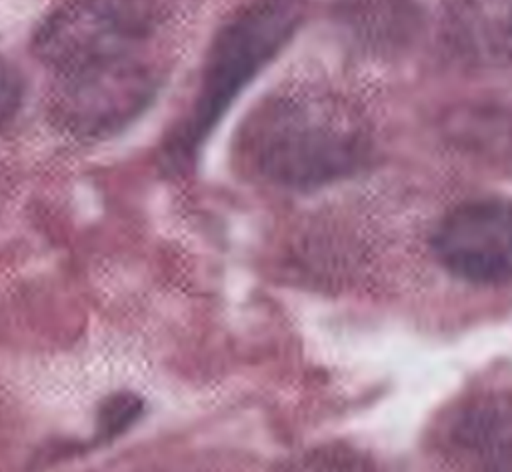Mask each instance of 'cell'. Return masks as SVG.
Instances as JSON below:
<instances>
[{
	"mask_svg": "<svg viewBox=\"0 0 512 472\" xmlns=\"http://www.w3.org/2000/svg\"><path fill=\"white\" fill-rule=\"evenodd\" d=\"M160 28V6L140 2L66 4L42 22L34 48L64 128L102 138L148 108L162 82Z\"/></svg>",
	"mask_w": 512,
	"mask_h": 472,
	"instance_id": "cell-1",
	"label": "cell"
},
{
	"mask_svg": "<svg viewBox=\"0 0 512 472\" xmlns=\"http://www.w3.org/2000/svg\"><path fill=\"white\" fill-rule=\"evenodd\" d=\"M238 162L258 178L310 190L352 174L368 156V136L342 100L310 88L268 94L238 126Z\"/></svg>",
	"mask_w": 512,
	"mask_h": 472,
	"instance_id": "cell-2",
	"label": "cell"
},
{
	"mask_svg": "<svg viewBox=\"0 0 512 472\" xmlns=\"http://www.w3.org/2000/svg\"><path fill=\"white\" fill-rule=\"evenodd\" d=\"M300 10L284 2L240 8L216 32L190 114L166 144L172 164L188 162L242 88L282 50L300 24Z\"/></svg>",
	"mask_w": 512,
	"mask_h": 472,
	"instance_id": "cell-3",
	"label": "cell"
},
{
	"mask_svg": "<svg viewBox=\"0 0 512 472\" xmlns=\"http://www.w3.org/2000/svg\"><path fill=\"white\" fill-rule=\"evenodd\" d=\"M438 262L470 284L498 286L510 278V206L476 198L452 208L432 234Z\"/></svg>",
	"mask_w": 512,
	"mask_h": 472,
	"instance_id": "cell-4",
	"label": "cell"
},
{
	"mask_svg": "<svg viewBox=\"0 0 512 472\" xmlns=\"http://www.w3.org/2000/svg\"><path fill=\"white\" fill-rule=\"evenodd\" d=\"M446 432L448 448L470 472H510L508 396L472 398L454 414Z\"/></svg>",
	"mask_w": 512,
	"mask_h": 472,
	"instance_id": "cell-5",
	"label": "cell"
},
{
	"mask_svg": "<svg viewBox=\"0 0 512 472\" xmlns=\"http://www.w3.org/2000/svg\"><path fill=\"white\" fill-rule=\"evenodd\" d=\"M300 472H372V468L358 454L332 448L320 450L316 456L304 462Z\"/></svg>",
	"mask_w": 512,
	"mask_h": 472,
	"instance_id": "cell-6",
	"label": "cell"
},
{
	"mask_svg": "<svg viewBox=\"0 0 512 472\" xmlns=\"http://www.w3.org/2000/svg\"><path fill=\"white\" fill-rule=\"evenodd\" d=\"M24 84L18 70L0 58V126L6 124L20 108Z\"/></svg>",
	"mask_w": 512,
	"mask_h": 472,
	"instance_id": "cell-7",
	"label": "cell"
},
{
	"mask_svg": "<svg viewBox=\"0 0 512 472\" xmlns=\"http://www.w3.org/2000/svg\"><path fill=\"white\" fill-rule=\"evenodd\" d=\"M140 408L142 404L128 394L114 396L102 414V430L106 434H118L130 426V422L140 414Z\"/></svg>",
	"mask_w": 512,
	"mask_h": 472,
	"instance_id": "cell-8",
	"label": "cell"
}]
</instances>
